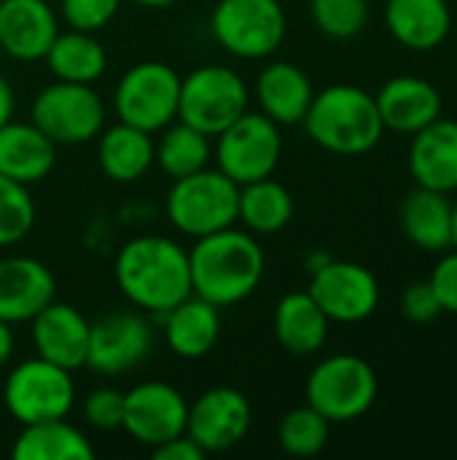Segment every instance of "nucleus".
<instances>
[{"mask_svg":"<svg viewBox=\"0 0 457 460\" xmlns=\"http://www.w3.org/2000/svg\"><path fill=\"white\" fill-rule=\"evenodd\" d=\"M116 283L137 310L162 315L194 294L189 251L162 234L132 237L116 256Z\"/></svg>","mask_w":457,"mask_h":460,"instance_id":"obj_1","label":"nucleus"},{"mask_svg":"<svg viewBox=\"0 0 457 460\" xmlns=\"http://www.w3.org/2000/svg\"><path fill=\"white\" fill-rule=\"evenodd\" d=\"M264 264L267 259L259 240L234 224L199 237L189 251L191 288L215 307H229L248 299L259 288Z\"/></svg>","mask_w":457,"mask_h":460,"instance_id":"obj_2","label":"nucleus"},{"mask_svg":"<svg viewBox=\"0 0 457 460\" xmlns=\"http://www.w3.org/2000/svg\"><path fill=\"white\" fill-rule=\"evenodd\" d=\"M302 124L312 143L342 156L369 154L385 135L374 94L353 84H331L315 92Z\"/></svg>","mask_w":457,"mask_h":460,"instance_id":"obj_3","label":"nucleus"},{"mask_svg":"<svg viewBox=\"0 0 457 460\" xmlns=\"http://www.w3.org/2000/svg\"><path fill=\"white\" fill-rule=\"evenodd\" d=\"M237 202L240 186L221 170L205 167L199 172L172 181L164 199V210L178 232L199 240L205 234L234 226Z\"/></svg>","mask_w":457,"mask_h":460,"instance_id":"obj_4","label":"nucleus"},{"mask_svg":"<svg viewBox=\"0 0 457 460\" xmlns=\"http://www.w3.org/2000/svg\"><path fill=\"white\" fill-rule=\"evenodd\" d=\"M304 394L307 404L329 423H350L374 407L380 396V380L374 367L361 356L337 353L323 358L310 372Z\"/></svg>","mask_w":457,"mask_h":460,"instance_id":"obj_5","label":"nucleus"},{"mask_svg":"<svg viewBox=\"0 0 457 460\" xmlns=\"http://www.w3.org/2000/svg\"><path fill=\"white\" fill-rule=\"evenodd\" d=\"M250 94L237 70L202 65L180 78L178 119L215 137L248 111Z\"/></svg>","mask_w":457,"mask_h":460,"instance_id":"obj_6","label":"nucleus"},{"mask_svg":"<svg viewBox=\"0 0 457 460\" xmlns=\"http://www.w3.org/2000/svg\"><path fill=\"white\" fill-rule=\"evenodd\" d=\"M30 121L54 146H81L102 132L105 102L92 84L54 81L35 94Z\"/></svg>","mask_w":457,"mask_h":460,"instance_id":"obj_7","label":"nucleus"},{"mask_svg":"<svg viewBox=\"0 0 457 460\" xmlns=\"http://www.w3.org/2000/svg\"><path fill=\"white\" fill-rule=\"evenodd\" d=\"M180 75L167 62H137L116 84L113 108L119 121L148 135L178 119Z\"/></svg>","mask_w":457,"mask_h":460,"instance_id":"obj_8","label":"nucleus"},{"mask_svg":"<svg viewBox=\"0 0 457 460\" xmlns=\"http://www.w3.org/2000/svg\"><path fill=\"white\" fill-rule=\"evenodd\" d=\"M3 402L19 426L67 418L75 404V383L67 369L35 356L11 369L3 383Z\"/></svg>","mask_w":457,"mask_h":460,"instance_id":"obj_9","label":"nucleus"},{"mask_svg":"<svg viewBox=\"0 0 457 460\" xmlns=\"http://www.w3.org/2000/svg\"><path fill=\"white\" fill-rule=\"evenodd\" d=\"M210 30L229 54L264 59L283 46L288 19L280 0H218Z\"/></svg>","mask_w":457,"mask_h":460,"instance_id":"obj_10","label":"nucleus"},{"mask_svg":"<svg viewBox=\"0 0 457 460\" xmlns=\"http://www.w3.org/2000/svg\"><path fill=\"white\" fill-rule=\"evenodd\" d=\"M215 137H218L215 143L218 170L229 175L237 186L269 178L283 154L280 124H275L261 111L259 113L245 111Z\"/></svg>","mask_w":457,"mask_h":460,"instance_id":"obj_11","label":"nucleus"},{"mask_svg":"<svg viewBox=\"0 0 457 460\" xmlns=\"http://www.w3.org/2000/svg\"><path fill=\"white\" fill-rule=\"evenodd\" d=\"M154 350V326L140 313H110L92 323L86 369L100 377H121L137 369Z\"/></svg>","mask_w":457,"mask_h":460,"instance_id":"obj_12","label":"nucleus"},{"mask_svg":"<svg viewBox=\"0 0 457 460\" xmlns=\"http://www.w3.org/2000/svg\"><path fill=\"white\" fill-rule=\"evenodd\" d=\"M310 296L337 323H361L380 307V283L372 270L356 261L331 259L312 272Z\"/></svg>","mask_w":457,"mask_h":460,"instance_id":"obj_13","label":"nucleus"},{"mask_svg":"<svg viewBox=\"0 0 457 460\" xmlns=\"http://www.w3.org/2000/svg\"><path fill=\"white\" fill-rule=\"evenodd\" d=\"M186 418H189V402L170 383L148 380V383H137L132 391L124 394L121 429L135 442L151 450L186 434Z\"/></svg>","mask_w":457,"mask_h":460,"instance_id":"obj_14","label":"nucleus"},{"mask_svg":"<svg viewBox=\"0 0 457 460\" xmlns=\"http://www.w3.org/2000/svg\"><path fill=\"white\" fill-rule=\"evenodd\" d=\"M250 402L242 391L218 385L189 404L186 434L210 456L240 445L250 429Z\"/></svg>","mask_w":457,"mask_h":460,"instance_id":"obj_15","label":"nucleus"},{"mask_svg":"<svg viewBox=\"0 0 457 460\" xmlns=\"http://www.w3.org/2000/svg\"><path fill=\"white\" fill-rule=\"evenodd\" d=\"M59 22L48 0H0V46L16 62L46 59Z\"/></svg>","mask_w":457,"mask_h":460,"instance_id":"obj_16","label":"nucleus"},{"mask_svg":"<svg viewBox=\"0 0 457 460\" xmlns=\"http://www.w3.org/2000/svg\"><path fill=\"white\" fill-rule=\"evenodd\" d=\"M32 345L35 353L67 372L81 369L89 353V329L92 323L83 313L65 302H48L32 321Z\"/></svg>","mask_w":457,"mask_h":460,"instance_id":"obj_17","label":"nucleus"},{"mask_svg":"<svg viewBox=\"0 0 457 460\" xmlns=\"http://www.w3.org/2000/svg\"><path fill=\"white\" fill-rule=\"evenodd\" d=\"M57 296L51 270L32 256L0 259V318L5 323L32 321Z\"/></svg>","mask_w":457,"mask_h":460,"instance_id":"obj_18","label":"nucleus"},{"mask_svg":"<svg viewBox=\"0 0 457 460\" xmlns=\"http://www.w3.org/2000/svg\"><path fill=\"white\" fill-rule=\"evenodd\" d=\"M385 129L415 135L444 113L439 89L420 75H396L374 94Z\"/></svg>","mask_w":457,"mask_h":460,"instance_id":"obj_19","label":"nucleus"},{"mask_svg":"<svg viewBox=\"0 0 457 460\" xmlns=\"http://www.w3.org/2000/svg\"><path fill=\"white\" fill-rule=\"evenodd\" d=\"M409 172L417 186L453 194L457 191V121L439 116L412 135Z\"/></svg>","mask_w":457,"mask_h":460,"instance_id":"obj_20","label":"nucleus"},{"mask_svg":"<svg viewBox=\"0 0 457 460\" xmlns=\"http://www.w3.org/2000/svg\"><path fill=\"white\" fill-rule=\"evenodd\" d=\"M221 307H215L213 302L189 294L183 302H178L175 307H170L167 313H162L164 318V342L167 348L186 361L194 358H205L218 337H221Z\"/></svg>","mask_w":457,"mask_h":460,"instance_id":"obj_21","label":"nucleus"},{"mask_svg":"<svg viewBox=\"0 0 457 460\" xmlns=\"http://www.w3.org/2000/svg\"><path fill=\"white\" fill-rule=\"evenodd\" d=\"M388 32L412 51L442 46L453 30V8L447 0H385Z\"/></svg>","mask_w":457,"mask_h":460,"instance_id":"obj_22","label":"nucleus"},{"mask_svg":"<svg viewBox=\"0 0 457 460\" xmlns=\"http://www.w3.org/2000/svg\"><path fill=\"white\" fill-rule=\"evenodd\" d=\"M315 97L310 75L294 62H272L256 81V100L261 113L280 127L302 124Z\"/></svg>","mask_w":457,"mask_h":460,"instance_id":"obj_23","label":"nucleus"},{"mask_svg":"<svg viewBox=\"0 0 457 460\" xmlns=\"http://www.w3.org/2000/svg\"><path fill=\"white\" fill-rule=\"evenodd\" d=\"M57 164V146L32 121H5L0 127V172L16 183H38Z\"/></svg>","mask_w":457,"mask_h":460,"instance_id":"obj_24","label":"nucleus"},{"mask_svg":"<svg viewBox=\"0 0 457 460\" xmlns=\"http://www.w3.org/2000/svg\"><path fill=\"white\" fill-rule=\"evenodd\" d=\"M407 240L423 251L442 253L453 248V199L426 186L412 189L399 210Z\"/></svg>","mask_w":457,"mask_h":460,"instance_id":"obj_25","label":"nucleus"},{"mask_svg":"<svg viewBox=\"0 0 457 460\" xmlns=\"http://www.w3.org/2000/svg\"><path fill=\"white\" fill-rule=\"evenodd\" d=\"M329 318L310 296V291H291L286 294L272 315L275 340L291 356H312L326 345L329 337Z\"/></svg>","mask_w":457,"mask_h":460,"instance_id":"obj_26","label":"nucleus"},{"mask_svg":"<svg viewBox=\"0 0 457 460\" xmlns=\"http://www.w3.org/2000/svg\"><path fill=\"white\" fill-rule=\"evenodd\" d=\"M97 137V162L105 178L116 183H132L151 170L154 135L119 121L108 129L102 127Z\"/></svg>","mask_w":457,"mask_h":460,"instance_id":"obj_27","label":"nucleus"},{"mask_svg":"<svg viewBox=\"0 0 457 460\" xmlns=\"http://www.w3.org/2000/svg\"><path fill=\"white\" fill-rule=\"evenodd\" d=\"M13 460H92V442L67 418L22 426L11 447Z\"/></svg>","mask_w":457,"mask_h":460,"instance_id":"obj_28","label":"nucleus"},{"mask_svg":"<svg viewBox=\"0 0 457 460\" xmlns=\"http://www.w3.org/2000/svg\"><path fill=\"white\" fill-rule=\"evenodd\" d=\"M294 218V197L291 191L269 178L250 181L240 186L237 202V224L250 234H277Z\"/></svg>","mask_w":457,"mask_h":460,"instance_id":"obj_29","label":"nucleus"},{"mask_svg":"<svg viewBox=\"0 0 457 460\" xmlns=\"http://www.w3.org/2000/svg\"><path fill=\"white\" fill-rule=\"evenodd\" d=\"M46 65L57 81L94 84L108 67V54L92 32L70 27L67 32H57L46 54Z\"/></svg>","mask_w":457,"mask_h":460,"instance_id":"obj_30","label":"nucleus"},{"mask_svg":"<svg viewBox=\"0 0 457 460\" xmlns=\"http://www.w3.org/2000/svg\"><path fill=\"white\" fill-rule=\"evenodd\" d=\"M210 156H213L210 135H205L202 129H197L180 119L167 124L162 129L159 140L154 143V162L172 181L205 170Z\"/></svg>","mask_w":457,"mask_h":460,"instance_id":"obj_31","label":"nucleus"},{"mask_svg":"<svg viewBox=\"0 0 457 460\" xmlns=\"http://www.w3.org/2000/svg\"><path fill=\"white\" fill-rule=\"evenodd\" d=\"M329 429H331V423L318 410L304 404V407L286 412V418L277 426V442L288 456L312 458L326 447Z\"/></svg>","mask_w":457,"mask_h":460,"instance_id":"obj_32","label":"nucleus"},{"mask_svg":"<svg viewBox=\"0 0 457 460\" xmlns=\"http://www.w3.org/2000/svg\"><path fill=\"white\" fill-rule=\"evenodd\" d=\"M315 27L334 40H350L369 22V0H310Z\"/></svg>","mask_w":457,"mask_h":460,"instance_id":"obj_33","label":"nucleus"},{"mask_svg":"<svg viewBox=\"0 0 457 460\" xmlns=\"http://www.w3.org/2000/svg\"><path fill=\"white\" fill-rule=\"evenodd\" d=\"M32 224H35V202L27 186L0 172V248L24 240Z\"/></svg>","mask_w":457,"mask_h":460,"instance_id":"obj_34","label":"nucleus"},{"mask_svg":"<svg viewBox=\"0 0 457 460\" xmlns=\"http://www.w3.org/2000/svg\"><path fill=\"white\" fill-rule=\"evenodd\" d=\"M83 420L97 431H119L124 426V394L119 388H97L83 399Z\"/></svg>","mask_w":457,"mask_h":460,"instance_id":"obj_35","label":"nucleus"},{"mask_svg":"<svg viewBox=\"0 0 457 460\" xmlns=\"http://www.w3.org/2000/svg\"><path fill=\"white\" fill-rule=\"evenodd\" d=\"M119 5L121 0H59L62 19L67 22V27L83 32H94L105 27L116 16Z\"/></svg>","mask_w":457,"mask_h":460,"instance_id":"obj_36","label":"nucleus"},{"mask_svg":"<svg viewBox=\"0 0 457 460\" xmlns=\"http://www.w3.org/2000/svg\"><path fill=\"white\" fill-rule=\"evenodd\" d=\"M401 313L412 323H431V321H436L444 313V307H442V302H439L431 280L412 283L404 291V296H401Z\"/></svg>","mask_w":457,"mask_h":460,"instance_id":"obj_37","label":"nucleus"},{"mask_svg":"<svg viewBox=\"0 0 457 460\" xmlns=\"http://www.w3.org/2000/svg\"><path fill=\"white\" fill-rule=\"evenodd\" d=\"M431 286L444 307V313L457 315V248L447 251L431 275Z\"/></svg>","mask_w":457,"mask_h":460,"instance_id":"obj_38","label":"nucleus"},{"mask_svg":"<svg viewBox=\"0 0 457 460\" xmlns=\"http://www.w3.org/2000/svg\"><path fill=\"white\" fill-rule=\"evenodd\" d=\"M151 456L156 460H205L207 458V453L189 437V434H180V437H175V439H170V442H164V445H159V447H154L151 450Z\"/></svg>","mask_w":457,"mask_h":460,"instance_id":"obj_39","label":"nucleus"},{"mask_svg":"<svg viewBox=\"0 0 457 460\" xmlns=\"http://www.w3.org/2000/svg\"><path fill=\"white\" fill-rule=\"evenodd\" d=\"M13 108H16L13 89H11V84L3 78V73H0V127H3L5 121L13 119Z\"/></svg>","mask_w":457,"mask_h":460,"instance_id":"obj_40","label":"nucleus"},{"mask_svg":"<svg viewBox=\"0 0 457 460\" xmlns=\"http://www.w3.org/2000/svg\"><path fill=\"white\" fill-rule=\"evenodd\" d=\"M11 356H13V332H11V323L0 318V367L8 364Z\"/></svg>","mask_w":457,"mask_h":460,"instance_id":"obj_41","label":"nucleus"},{"mask_svg":"<svg viewBox=\"0 0 457 460\" xmlns=\"http://www.w3.org/2000/svg\"><path fill=\"white\" fill-rule=\"evenodd\" d=\"M135 5H140V8H170V5H175L178 0H132Z\"/></svg>","mask_w":457,"mask_h":460,"instance_id":"obj_42","label":"nucleus"},{"mask_svg":"<svg viewBox=\"0 0 457 460\" xmlns=\"http://www.w3.org/2000/svg\"><path fill=\"white\" fill-rule=\"evenodd\" d=\"M453 248H457V199H453Z\"/></svg>","mask_w":457,"mask_h":460,"instance_id":"obj_43","label":"nucleus"},{"mask_svg":"<svg viewBox=\"0 0 457 460\" xmlns=\"http://www.w3.org/2000/svg\"><path fill=\"white\" fill-rule=\"evenodd\" d=\"M3 57H5V54H3V46H0V59H3Z\"/></svg>","mask_w":457,"mask_h":460,"instance_id":"obj_44","label":"nucleus"}]
</instances>
